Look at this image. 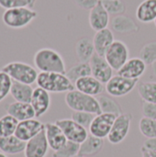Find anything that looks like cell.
Masks as SVG:
<instances>
[{
  "instance_id": "cell-1",
  "label": "cell",
  "mask_w": 156,
  "mask_h": 157,
  "mask_svg": "<svg viewBox=\"0 0 156 157\" xmlns=\"http://www.w3.org/2000/svg\"><path fill=\"white\" fill-rule=\"evenodd\" d=\"M35 68L41 73L66 74V66L63 56L51 48H41L33 57Z\"/></svg>"
},
{
  "instance_id": "cell-2",
  "label": "cell",
  "mask_w": 156,
  "mask_h": 157,
  "mask_svg": "<svg viewBox=\"0 0 156 157\" xmlns=\"http://www.w3.org/2000/svg\"><path fill=\"white\" fill-rule=\"evenodd\" d=\"M39 87L49 93H68L74 89V84L65 74L60 73H39L37 81Z\"/></svg>"
},
{
  "instance_id": "cell-3",
  "label": "cell",
  "mask_w": 156,
  "mask_h": 157,
  "mask_svg": "<svg viewBox=\"0 0 156 157\" xmlns=\"http://www.w3.org/2000/svg\"><path fill=\"white\" fill-rule=\"evenodd\" d=\"M64 100L67 107L73 111H85L94 115L102 113L97 98L84 94L76 89L66 93Z\"/></svg>"
},
{
  "instance_id": "cell-4",
  "label": "cell",
  "mask_w": 156,
  "mask_h": 157,
  "mask_svg": "<svg viewBox=\"0 0 156 157\" xmlns=\"http://www.w3.org/2000/svg\"><path fill=\"white\" fill-rule=\"evenodd\" d=\"M38 17V12L29 6L5 10L2 15L4 24L11 29H19L29 25Z\"/></svg>"
},
{
  "instance_id": "cell-5",
  "label": "cell",
  "mask_w": 156,
  "mask_h": 157,
  "mask_svg": "<svg viewBox=\"0 0 156 157\" xmlns=\"http://www.w3.org/2000/svg\"><path fill=\"white\" fill-rule=\"evenodd\" d=\"M1 71L7 74L13 81L32 85L36 83L39 73L32 65L23 62H11L1 68Z\"/></svg>"
},
{
  "instance_id": "cell-6",
  "label": "cell",
  "mask_w": 156,
  "mask_h": 157,
  "mask_svg": "<svg viewBox=\"0 0 156 157\" xmlns=\"http://www.w3.org/2000/svg\"><path fill=\"white\" fill-rule=\"evenodd\" d=\"M104 57L113 70L119 71L130 59V50L125 42L115 40Z\"/></svg>"
},
{
  "instance_id": "cell-7",
  "label": "cell",
  "mask_w": 156,
  "mask_h": 157,
  "mask_svg": "<svg viewBox=\"0 0 156 157\" xmlns=\"http://www.w3.org/2000/svg\"><path fill=\"white\" fill-rule=\"evenodd\" d=\"M139 79H129L120 75H113L106 84L107 93L114 98H121L130 94L138 85Z\"/></svg>"
},
{
  "instance_id": "cell-8",
  "label": "cell",
  "mask_w": 156,
  "mask_h": 157,
  "mask_svg": "<svg viewBox=\"0 0 156 157\" xmlns=\"http://www.w3.org/2000/svg\"><path fill=\"white\" fill-rule=\"evenodd\" d=\"M132 118L133 117L131 113H122L116 118L111 131L108 136V141L111 144H120L126 139L130 132Z\"/></svg>"
},
{
  "instance_id": "cell-9",
  "label": "cell",
  "mask_w": 156,
  "mask_h": 157,
  "mask_svg": "<svg viewBox=\"0 0 156 157\" xmlns=\"http://www.w3.org/2000/svg\"><path fill=\"white\" fill-rule=\"evenodd\" d=\"M55 123L61 128L68 141L81 144L89 135L87 129L76 123L72 119L57 120Z\"/></svg>"
},
{
  "instance_id": "cell-10",
  "label": "cell",
  "mask_w": 156,
  "mask_h": 157,
  "mask_svg": "<svg viewBox=\"0 0 156 157\" xmlns=\"http://www.w3.org/2000/svg\"><path fill=\"white\" fill-rule=\"evenodd\" d=\"M116 118V115L109 113H100L96 115L88 129L90 134L100 139L108 138Z\"/></svg>"
},
{
  "instance_id": "cell-11",
  "label": "cell",
  "mask_w": 156,
  "mask_h": 157,
  "mask_svg": "<svg viewBox=\"0 0 156 157\" xmlns=\"http://www.w3.org/2000/svg\"><path fill=\"white\" fill-rule=\"evenodd\" d=\"M92 75L103 84H107L113 76V69L108 64L105 57L97 53L89 62Z\"/></svg>"
},
{
  "instance_id": "cell-12",
  "label": "cell",
  "mask_w": 156,
  "mask_h": 157,
  "mask_svg": "<svg viewBox=\"0 0 156 157\" xmlns=\"http://www.w3.org/2000/svg\"><path fill=\"white\" fill-rule=\"evenodd\" d=\"M49 144L45 134V128L34 138L27 142L24 151L25 157H46L49 152Z\"/></svg>"
},
{
  "instance_id": "cell-13",
  "label": "cell",
  "mask_w": 156,
  "mask_h": 157,
  "mask_svg": "<svg viewBox=\"0 0 156 157\" xmlns=\"http://www.w3.org/2000/svg\"><path fill=\"white\" fill-rule=\"evenodd\" d=\"M45 128V124L37 119H30L19 121L15 135L21 141L27 143L36 135H38Z\"/></svg>"
},
{
  "instance_id": "cell-14",
  "label": "cell",
  "mask_w": 156,
  "mask_h": 157,
  "mask_svg": "<svg viewBox=\"0 0 156 157\" xmlns=\"http://www.w3.org/2000/svg\"><path fill=\"white\" fill-rule=\"evenodd\" d=\"M88 21L91 29L96 32L108 28L110 21L109 14L104 7L101 0L93 9L89 11Z\"/></svg>"
},
{
  "instance_id": "cell-15",
  "label": "cell",
  "mask_w": 156,
  "mask_h": 157,
  "mask_svg": "<svg viewBox=\"0 0 156 157\" xmlns=\"http://www.w3.org/2000/svg\"><path fill=\"white\" fill-rule=\"evenodd\" d=\"M146 65L140 57L130 58L118 71V75L129 79H139L145 73Z\"/></svg>"
},
{
  "instance_id": "cell-16",
  "label": "cell",
  "mask_w": 156,
  "mask_h": 157,
  "mask_svg": "<svg viewBox=\"0 0 156 157\" xmlns=\"http://www.w3.org/2000/svg\"><path fill=\"white\" fill-rule=\"evenodd\" d=\"M30 104L34 109L36 118H40L43 116L51 107L50 93L39 86L34 88Z\"/></svg>"
},
{
  "instance_id": "cell-17",
  "label": "cell",
  "mask_w": 156,
  "mask_h": 157,
  "mask_svg": "<svg viewBox=\"0 0 156 157\" xmlns=\"http://www.w3.org/2000/svg\"><path fill=\"white\" fill-rule=\"evenodd\" d=\"M45 134L49 147L53 152L61 149L68 141L61 128L55 122L45 123Z\"/></svg>"
},
{
  "instance_id": "cell-18",
  "label": "cell",
  "mask_w": 156,
  "mask_h": 157,
  "mask_svg": "<svg viewBox=\"0 0 156 157\" xmlns=\"http://www.w3.org/2000/svg\"><path fill=\"white\" fill-rule=\"evenodd\" d=\"M74 87L76 90L93 97L101 95L104 90H106L104 84L98 81L93 75H88L78 79L74 83Z\"/></svg>"
},
{
  "instance_id": "cell-19",
  "label": "cell",
  "mask_w": 156,
  "mask_h": 157,
  "mask_svg": "<svg viewBox=\"0 0 156 157\" xmlns=\"http://www.w3.org/2000/svg\"><path fill=\"white\" fill-rule=\"evenodd\" d=\"M6 110L8 115L14 117L18 121H23L36 118L34 109L32 108L30 103L15 101L13 103L8 104L6 107Z\"/></svg>"
},
{
  "instance_id": "cell-20",
  "label": "cell",
  "mask_w": 156,
  "mask_h": 157,
  "mask_svg": "<svg viewBox=\"0 0 156 157\" xmlns=\"http://www.w3.org/2000/svg\"><path fill=\"white\" fill-rule=\"evenodd\" d=\"M111 28L114 31L124 35L135 34L140 29L139 25L131 17L126 15L115 16L111 19Z\"/></svg>"
},
{
  "instance_id": "cell-21",
  "label": "cell",
  "mask_w": 156,
  "mask_h": 157,
  "mask_svg": "<svg viewBox=\"0 0 156 157\" xmlns=\"http://www.w3.org/2000/svg\"><path fill=\"white\" fill-rule=\"evenodd\" d=\"M92 40L96 53L104 57L108 49L115 41V38L112 30L107 28L105 29L97 31Z\"/></svg>"
},
{
  "instance_id": "cell-22",
  "label": "cell",
  "mask_w": 156,
  "mask_h": 157,
  "mask_svg": "<svg viewBox=\"0 0 156 157\" xmlns=\"http://www.w3.org/2000/svg\"><path fill=\"white\" fill-rule=\"evenodd\" d=\"M26 144L27 143L19 140L16 135L0 138V152L6 155H16L24 153Z\"/></svg>"
},
{
  "instance_id": "cell-23",
  "label": "cell",
  "mask_w": 156,
  "mask_h": 157,
  "mask_svg": "<svg viewBox=\"0 0 156 157\" xmlns=\"http://www.w3.org/2000/svg\"><path fill=\"white\" fill-rule=\"evenodd\" d=\"M136 17L142 23L154 22L156 18V0H143L136 9Z\"/></svg>"
},
{
  "instance_id": "cell-24",
  "label": "cell",
  "mask_w": 156,
  "mask_h": 157,
  "mask_svg": "<svg viewBox=\"0 0 156 157\" xmlns=\"http://www.w3.org/2000/svg\"><path fill=\"white\" fill-rule=\"evenodd\" d=\"M74 49L76 56L81 63H89L96 53L93 40L87 37H83L79 39L75 44Z\"/></svg>"
},
{
  "instance_id": "cell-25",
  "label": "cell",
  "mask_w": 156,
  "mask_h": 157,
  "mask_svg": "<svg viewBox=\"0 0 156 157\" xmlns=\"http://www.w3.org/2000/svg\"><path fill=\"white\" fill-rule=\"evenodd\" d=\"M104 146V140L95 137L93 135H88V137L80 144L79 154L82 156H93L97 155Z\"/></svg>"
},
{
  "instance_id": "cell-26",
  "label": "cell",
  "mask_w": 156,
  "mask_h": 157,
  "mask_svg": "<svg viewBox=\"0 0 156 157\" xmlns=\"http://www.w3.org/2000/svg\"><path fill=\"white\" fill-rule=\"evenodd\" d=\"M33 91L34 88H32L30 85L13 81L10 94L12 98L17 102L30 103Z\"/></svg>"
},
{
  "instance_id": "cell-27",
  "label": "cell",
  "mask_w": 156,
  "mask_h": 157,
  "mask_svg": "<svg viewBox=\"0 0 156 157\" xmlns=\"http://www.w3.org/2000/svg\"><path fill=\"white\" fill-rule=\"evenodd\" d=\"M97 100L102 113H109V114L116 115L117 117L123 113L122 108L118 103V101L115 100L112 97L101 96L97 98Z\"/></svg>"
},
{
  "instance_id": "cell-28",
  "label": "cell",
  "mask_w": 156,
  "mask_h": 157,
  "mask_svg": "<svg viewBox=\"0 0 156 157\" xmlns=\"http://www.w3.org/2000/svg\"><path fill=\"white\" fill-rule=\"evenodd\" d=\"M67 77L74 84L78 79L92 75L91 73V67L89 63H77L74 65H73L65 74Z\"/></svg>"
},
{
  "instance_id": "cell-29",
  "label": "cell",
  "mask_w": 156,
  "mask_h": 157,
  "mask_svg": "<svg viewBox=\"0 0 156 157\" xmlns=\"http://www.w3.org/2000/svg\"><path fill=\"white\" fill-rule=\"evenodd\" d=\"M18 121L14 117L6 114L0 118V138L15 135Z\"/></svg>"
},
{
  "instance_id": "cell-30",
  "label": "cell",
  "mask_w": 156,
  "mask_h": 157,
  "mask_svg": "<svg viewBox=\"0 0 156 157\" xmlns=\"http://www.w3.org/2000/svg\"><path fill=\"white\" fill-rule=\"evenodd\" d=\"M138 94L143 101L156 104V82H143L138 86Z\"/></svg>"
},
{
  "instance_id": "cell-31",
  "label": "cell",
  "mask_w": 156,
  "mask_h": 157,
  "mask_svg": "<svg viewBox=\"0 0 156 157\" xmlns=\"http://www.w3.org/2000/svg\"><path fill=\"white\" fill-rule=\"evenodd\" d=\"M139 130L147 139L154 138L156 137V120L143 117L139 122Z\"/></svg>"
},
{
  "instance_id": "cell-32",
  "label": "cell",
  "mask_w": 156,
  "mask_h": 157,
  "mask_svg": "<svg viewBox=\"0 0 156 157\" xmlns=\"http://www.w3.org/2000/svg\"><path fill=\"white\" fill-rule=\"evenodd\" d=\"M140 58L146 63L152 64L156 61V40L143 45L140 51Z\"/></svg>"
},
{
  "instance_id": "cell-33",
  "label": "cell",
  "mask_w": 156,
  "mask_h": 157,
  "mask_svg": "<svg viewBox=\"0 0 156 157\" xmlns=\"http://www.w3.org/2000/svg\"><path fill=\"white\" fill-rule=\"evenodd\" d=\"M80 144L67 141V143L58 151L53 152L52 157H74L79 154Z\"/></svg>"
},
{
  "instance_id": "cell-34",
  "label": "cell",
  "mask_w": 156,
  "mask_h": 157,
  "mask_svg": "<svg viewBox=\"0 0 156 157\" xmlns=\"http://www.w3.org/2000/svg\"><path fill=\"white\" fill-rule=\"evenodd\" d=\"M104 7L109 15H124L126 6L122 0H101Z\"/></svg>"
},
{
  "instance_id": "cell-35",
  "label": "cell",
  "mask_w": 156,
  "mask_h": 157,
  "mask_svg": "<svg viewBox=\"0 0 156 157\" xmlns=\"http://www.w3.org/2000/svg\"><path fill=\"white\" fill-rule=\"evenodd\" d=\"M13 80L5 72L0 70V103L10 94Z\"/></svg>"
},
{
  "instance_id": "cell-36",
  "label": "cell",
  "mask_w": 156,
  "mask_h": 157,
  "mask_svg": "<svg viewBox=\"0 0 156 157\" xmlns=\"http://www.w3.org/2000/svg\"><path fill=\"white\" fill-rule=\"evenodd\" d=\"M96 115L91 114L89 112L85 111H74L72 113L71 119L74 121L76 123L80 124L81 126L85 127L86 129H89L94 118Z\"/></svg>"
},
{
  "instance_id": "cell-37",
  "label": "cell",
  "mask_w": 156,
  "mask_h": 157,
  "mask_svg": "<svg viewBox=\"0 0 156 157\" xmlns=\"http://www.w3.org/2000/svg\"><path fill=\"white\" fill-rule=\"evenodd\" d=\"M0 6L7 10L17 7L29 6V2L28 0H0Z\"/></svg>"
},
{
  "instance_id": "cell-38",
  "label": "cell",
  "mask_w": 156,
  "mask_h": 157,
  "mask_svg": "<svg viewBox=\"0 0 156 157\" xmlns=\"http://www.w3.org/2000/svg\"><path fill=\"white\" fill-rule=\"evenodd\" d=\"M142 110L143 117L156 120V104L143 101Z\"/></svg>"
},
{
  "instance_id": "cell-39",
  "label": "cell",
  "mask_w": 156,
  "mask_h": 157,
  "mask_svg": "<svg viewBox=\"0 0 156 157\" xmlns=\"http://www.w3.org/2000/svg\"><path fill=\"white\" fill-rule=\"evenodd\" d=\"M99 1L100 0H74V2L79 7L89 11L93 9L98 4Z\"/></svg>"
},
{
  "instance_id": "cell-40",
  "label": "cell",
  "mask_w": 156,
  "mask_h": 157,
  "mask_svg": "<svg viewBox=\"0 0 156 157\" xmlns=\"http://www.w3.org/2000/svg\"><path fill=\"white\" fill-rule=\"evenodd\" d=\"M143 147L145 148V149H147V150L156 152V137L147 139V140L143 143Z\"/></svg>"
},
{
  "instance_id": "cell-41",
  "label": "cell",
  "mask_w": 156,
  "mask_h": 157,
  "mask_svg": "<svg viewBox=\"0 0 156 157\" xmlns=\"http://www.w3.org/2000/svg\"><path fill=\"white\" fill-rule=\"evenodd\" d=\"M141 152H142V157H156V152L147 150L143 147L141 148Z\"/></svg>"
},
{
  "instance_id": "cell-42",
  "label": "cell",
  "mask_w": 156,
  "mask_h": 157,
  "mask_svg": "<svg viewBox=\"0 0 156 157\" xmlns=\"http://www.w3.org/2000/svg\"><path fill=\"white\" fill-rule=\"evenodd\" d=\"M151 66H152V72H153V75H154V77L156 78V61L154 63H153L152 64H151Z\"/></svg>"
},
{
  "instance_id": "cell-43",
  "label": "cell",
  "mask_w": 156,
  "mask_h": 157,
  "mask_svg": "<svg viewBox=\"0 0 156 157\" xmlns=\"http://www.w3.org/2000/svg\"><path fill=\"white\" fill-rule=\"evenodd\" d=\"M28 2H29V7L33 8V7H34V6H35L36 0H28Z\"/></svg>"
},
{
  "instance_id": "cell-44",
  "label": "cell",
  "mask_w": 156,
  "mask_h": 157,
  "mask_svg": "<svg viewBox=\"0 0 156 157\" xmlns=\"http://www.w3.org/2000/svg\"><path fill=\"white\" fill-rule=\"evenodd\" d=\"M0 157H7V155L6 154L2 153V152H0Z\"/></svg>"
},
{
  "instance_id": "cell-45",
  "label": "cell",
  "mask_w": 156,
  "mask_h": 157,
  "mask_svg": "<svg viewBox=\"0 0 156 157\" xmlns=\"http://www.w3.org/2000/svg\"><path fill=\"white\" fill-rule=\"evenodd\" d=\"M74 157H85V156H82V155H75V156Z\"/></svg>"
},
{
  "instance_id": "cell-46",
  "label": "cell",
  "mask_w": 156,
  "mask_h": 157,
  "mask_svg": "<svg viewBox=\"0 0 156 157\" xmlns=\"http://www.w3.org/2000/svg\"><path fill=\"white\" fill-rule=\"evenodd\" d=\"M154 25H155V27H156V18H155V20H154Z\"/></svg>"
}]
</instances>
